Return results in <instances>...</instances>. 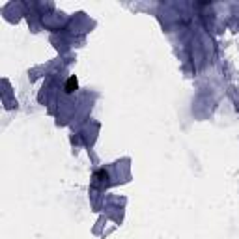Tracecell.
Returning <instances> with one entry per match:
<instances>
[{"label": "cell", "instance_id": "obj_1", "mask_svg": "<svg viewBox=\"0 0 239 239\" xmlns=\"http://www.w3.org/2000/svg\"><path fill=\"white\" fill-rule=\"evenodd\" d=\"M75 88H77V79H75V77H71V79L67 80V92H73Z\"/></svg>", "mask_w": 239, "mask_h": 239}]
</instances>
